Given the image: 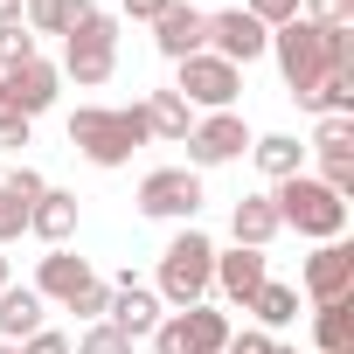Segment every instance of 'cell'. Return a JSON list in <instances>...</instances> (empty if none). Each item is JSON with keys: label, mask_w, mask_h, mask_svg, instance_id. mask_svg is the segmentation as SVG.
<instances>
[{"label": "cell", "mask_w": 354, "mask_h": 354, "mask_svg": "<svg viewBox=\"0 0 354 354\" xmlns=\"http://www.w3.org/2000/svg\"><path fill=\"white\" fill-rule=\"evenodd\" d=\"M70 354H132V340H125V333H111L104 319H91V326L77 333V347H70Z\"/></svg>", "instance_id": "obj_29"}, {"label": "cell", "mask_w": 354, "mask_h": 354, "mask_svg": "<svg viewBox=\"0 0 354 354\" xmlns=\"http://www.w3.org/2000/svg\"><path fill=\"white\" fill-rule=\"evenodd\" d=\"M153 49H160L167 63L202 56V49H209V15H202V8H188V0H174V8L153 21Z\"/></svg>", "instance_id": "obj_11"}, {"label": "cell", "mask_w": 354, "mask_h": 354, "mask_svg": "<svg viewBox=\"0 0 354 354\" xmlns=\"http://www.w3.org/2000/svg\"><path fill=\"white\" fill-rule=\"evenodd\" d=\"M21 146H28V118L0 111V153H21Z\"/></svg>", "instance_id": "obj_36"}, {"label": "cell", "mask_w": 354, "mask_h": 354, "mask_svg": "<svg viewBox=\"0 0 354 354\" xmlns=\"http://www.w3.org/2000/svg\"><path fill=\"white\" fill-rule=\"evenodd\" d=\"M139 118H146V139H167V146H181L195 132V111L174 97V91H146L139 97Z\"/></svg>", "instance_id": "obj_15"}, {"label": "cell", "mask_w": 354, "mask_h": 354, "mask_svg": "<svg viewBox=\"0 0 354 354\" xmlns=\"http://www.w3.org/2000/svg\"><path fill=\"white\" fill-rule=\"evenodd\" d=\"M278 354H292V347H278Z\"/></svg>", "instance_id": "obj_42"}, {"label": "cell", "mask_w": 354, "mask_h": 354, "mask_svg": "<svg viewBox=\"0 0 354 354\" xmlns=\"http://www.w3.org/2000/svg\"><path fill=\"white\" fill-rule=\"evenodd\" d=\"M21 8H28V0H0V28H15V21H21Z\"/></svg>", "instance_id": "obj_39"}, {"label": "cell", "mask_w": 354, "mask_h": 354, "mask_svg": "<svg viewBox=\"0 0 354 354\" xmlns=\"http://www.w3.org/2000/svg\"><path fill=\"white\" fill-rule=\"evenodd\" d=\"M0 188H8V195H15V202H28V209H35V202H42V188H49V181H42V174H35V167H15V174H8V181H0Z\"/></svg>", "instance_id": "obj_33"}, {"label": "cell", "mask_w": 354, "mask_h": 354, "mask_svg": "<svg viewBox=\"0 0 354 354\" xmlns=\"http://www.w3.org/2000/svg\"><path fill=\"white\" fill-rule=\"evenodd\" d=\"M236 91H243V70L223 63V56H209V49L188 56V63H174V97H181L188 111H230Z\"/></svg>", "instance_id": "obj_5"}, {"label": "cell", "mask_w": 354, "mask_h": 354, "mask_svg": "<svg viewBox=\"0 0 354 354\" xmlns=\"http://www.w3.org/2000/svg\"><path fill=\"white\" fill-rule=\"evenodd\" d=\"M223 354H278V333H264V326H243V333H230V347Z\"/></svg>", "instance_id": "obj_34"}, {"label": "cell", "mask_w": 354, "mask_h": 354, "mask_svg": "<svg viewBox=\"0 0 354 354\" xmlns=\"http://www.w3.org/2000/svg\"><path fill=\"white\" fill-rule=\"evenodd\" d=\"M250 160H257V174L278 188V181H292V174H306V146L292 139V132H264V139H250Z\"/></svg>", "instance_id": "obj_16"}, {"label": "cell", "mask_w": 354, "mask_h": 354, "mask_svg": "<svg viewBox=\"0 0 354 354\" xmlns=\"http://www.w3.org/2000/svg\"><path fill=\"white\" fill-rule=\"evenodd\" d=\"M139 216H153V223H195L202 216V174L195 167H153L139 181Z\"/></svg>", "instance_id": "obj_6"}, {"label": "cell", "mask_w": 354, "mask_h": 354, "mask_svg": "<svg viewBox=\"0 0 354 354\" xmlns=\"http://www.w3.org/2000/svg\"><path fill=\"white\" fill-rule=\"evenodd\" d=\"M181 146H188V167H195V174H202V167H230V160L250 153V125H243L236 111H209V118H195V132H188Z\"/></svg>", "instance_id": "obj_7"}, {"label": "cell", "mask_w": 354, "mask_h": 354, "mask_svg": "<svg viewBox=\"0 0 354 354\" xmlns=\"http://www.w3.org/2000/svg\"><path fill=\"white\" fill-rule=\"evenodd\" d=\"M167 313H160V292L153 285H139L132 271L111 285V306H104V326L111 333H125V340H153V326H160Z\"/></svg>", "instance_id": "obj_10"}, {"label": "cell", "mask_w": 354, "mask_h": 354, "mask_svg": "<svg viewBox=\"0 0 354 354\" xmlns=\"http://www.w3.org/2000/svg\"><path fill=\"white\" fill-rule=\"evenodd\" d=\"M0 354H21V347H15V340H0Z\"/></svg>", "instance_id": "obj_41"}, {"label": "cell", "mask_w": 354, "mask_h": 354, "mask_svg": "<svg viewBox=\"0 0 354 354\" xmlns=\"http://www.w3.org/2000/svg\"><path fill=\"white\" fill-rule=\"evenodd\" d=\"M28 236H42L49 250L77 236V195L70 188H42V202L28 209Z\"/></svg>", "instance_id": "obj_14"}, {"label": "cell", "mask_w": 354, "mask_h": 354, "mask_svg": "<svg viewBox=\"0 0 354 354\" xmlns=\"http://www.w3.org/2000/svg\"><path fill=\"white\" fill-rule=\"evenodd\" d=\"M63 42H111V49H118V15H104V8H91V15H84V21H77V28L63 35Z\"/></svg>", "instance_id": "obj_31"}, {"label": "cell", "mask_w": 354, "mask_h": 354, "mask_svg": "<svg viewBox=\"0 0 354 354\" xmlns=\"http://www.w3.org/2000/svg\"><path fill=\"white\" fill-rule=\"evenodd\" d=\"M299 104L313 118H354V70H326L313 91H299Z\"/></svg>", "instance_id": "obj_22"}, {"label": "cell", "mask_w": 354, "mask_h": 354, "mask_svg": "<svg viewBox=\"0 0 354 354\" xmlns=\"http://www.w3.org/2000/svg\"><path fill=\"white\" fill-rule=\"evenodd\" d=\"M264 278H271V257L236 243V250H216V285H209V292H223L230 306H243V299H250Z\"/></svg>", "instance_id": "obj_13"}, {"label": "cell", "mask_w": 354, "mask_h": 354, "mask_svg": "<svg viewBox=\"0 0 354 354\" xmlns=\"http://www.w3.org/2000/svg\"><path fill=\"white\" fill-rule=\"evenodd\" d=\"M299 285H306V299H313V306L347 299V292H354V250H347V243H319V250L306 257Z\"/></svg>", "instance_id": "obj_12"}, {"label": "cell", "mask_w": 354, "mask_h": 354, "mask_svg": "<svg viewBox=\"0 0 354 354\" xmlns=\"http://www.w3.org/2000/svg\"><path fill=\"white\" fill-rule=\"evenodd\" d=\"M84 278H91V264H84L70 243H56V250L42 257V271H35V299H70Z\"/></svg>", "instance_id": "obj_19"}, {"label": "cell", "mask_w": 354, "mask_h": 354, "mask_svg": "<svg viewBox=\"0 0 354 354\" xmlns=\"http://www.w3.org/2000/svg\"><path fill=\"white\" fill-rule=\"evenodd\" d=\"M28 333H42V299H35V285H8L0 292V340H28Z\"/></svg>", "instance_id": "obj_21"}, {"label": "cell", "mask_w": 354, "mask_h": 354, "mask_svg": "<svg viewBox=\"0 0 354 354\" xmlns=\"http://www.w3.org/2000/svg\"><path fill=\"white\" fill-rule=\"evenodd\" d=\"M35 56H42V42L28 35V21L0 28V77H8V70H21V63H35Z\"/></svg>", "instance_id": "obj_27"}, {"label": "cell", "mask_w": 354, "mask_h": 354, "mask_svg": "<svg viewBox=\"0 0 354 354\" xmlns=\"http://www.w3.org/2000/svg\"><path fill=\"white\" fill-rule=\"evenodd\" d=\"M56 84H63V70H56L49 56H35V63H21V70L0 77V111H15V118L35 125V118L56 104Z\"/></svg>", "instance_id": "obj_8"}, {"label": "cell", "mask_w": 354, "mask_h": 354, "mask_svg": "<svg viewBox=\"0 0 354 354\" xmlns=\"http://www.w3.org/2000/svg\"><path fill=\"white\" fill-rule=\"evenodd\" d=\"M271 209H278L285 230H299V236H313V243H340V230H347V202H340L333 188H319L313 174L278 181V188H271Z\"/></svg>", "instance_id": "obj_4"}, {"label": "cell", "mask_w": 354, "mask_h": 354, "mask_svg": "<svg viewBox=\"0 0 354 354\" xmlns=\"http://www.w3.org/2000/svg\"><path fill=\"white\" fill-rule=\"evenodd\" d=\"M84 15H91V0H28V8H21V21H28L35 42H42V35H70Z\"/></svg>", "instance_id": "obj_23"}, {"label": "cell", "mask_w": 354, "mask_h": 354, "mask_svg": "<svg viewBox=\"0 0 354 354\" xmlns=\"http://www.w3.org/2000/svg\"><path fill=\"white\" fill-rule=\"evenodd\" d=\"M174 0H125V21H160Z\"/></svg>", "instance_id": "obj_38"}, {"label": "cell", "mask_w": 354, "mask_h": 354, "mask_svg": "<svg viewBox=\"0 0 354 354\" xmlns=\"http://www.w3.org/2000/svg\"><path fill=\"white\" fill-rule=\"evenodd\" d=\"M271 56H278L285 91L299 97V91H313L326 70H354V28H313V21L299 15V21L271 28Z\"/></svg>", "instance_id": "obj_1"}, {"label": "cell", "mask_w": 354, "mask_h": 354, "mask_svg": "<svg viewBox=\"0 0 354 354\" xmlns=\"http://www.w3.org/2000/svg\"><path fill=\"white\" fill-rule=\"evenodd\" d=\"M313 340H319V354H347L354 347V299H326L313 313Z\"/></svg>", "instance_id": "obj_24"}, {"label": "cell", "mask_w": 354, "mask_h": 354, "mask_svg": "<svg viewBox=\"0 0 354 354\" xmlns=\"http://www.w3.org/2000/svg\"><path fill=\"white\" fill-rule=\"evenodd\" d=\"M8 285H15V278H8V257H0V292H8Z\"/></svg>", "instance_id": "obj_40"}, {"label": "cell", "mask_w": 354, "mask_h": 354, "mask_svg": "<svg viewBox=\"0 0 354 354\" xmlns=\"http://www.w3.org/2000/svg\"><path fill=\"white\" fill-rule=\"evenodd\" d=\"M299 15L313 28H354V0H299Z\"/></svg>", "instance_id": "obj_30"}, {"label": "cell", "mask_w": 354, "mask_h": 354, "mask_svg": "<svg viewBox=\"0 0 354 354\" xmlns=\"http://www.w3.org/2000/svg\"><path fill=\"white\" fill-rule=\"evenodd\" d=\"M243 15L264 28H285V21H299V0H243Z\"/></svg>", "instance_id": "obj_32"}, {"label": "cell", "mask_w": 354, "mask_h": 354, "mask_svg": "<svg viewBox=\"0 0 354 354\" xmlns=\"http://www.w3.org/2000/svg\"><path fill=\"white\" fill-rule=\"evenodd\" d=\"M111 70H118V49L111 42H63V77H77V91L111 84Z\"/></svg>", "instance_id": "obj_17"}, {"label": "cell", "mask_w": 354, "mask_h": 354, "mask_svg": "<svg viewBox=\"0 0 354 354\" xmlns=\"http://www.w3.org/2000/svg\"><path fill=\"white\" fill-rule=\"evenodd\" d=\"M21 354H70V333H49V326H42V333L21 340Z\"/></svg>", "instance_id": "obj_37"}, {"label": "cell", "mask_w": 354, "mask_h": 354, "mask_svg": "<svg viewBox=\"0 0 354 354\" xmlns=\"http://www.w3.org/2000/svg\"><path fill=\"white\" fill-rule=\"evenodd\" d=\"M181 333H188V354H223V347H230V313L188 306V313H181Z\"/></svg>", "instance_id": "obj_25"}, {"label": "cell", "mask_w": 354, "mask_h": 354, "mask_svg": "<svg viewBox=\"0 0 354 354\" xmlns=\"http://www.w3.org/2000/svg\"><path fill=\"white\" fill-rule=\"evenodd\" d=\"M209 285H216V243L188 223L174 230V243L160 250V306H209Z\"/></svg>", "instance_id": "obj_3"}, {"label": "cell", "mask_w": 354, "mask_h": 354, "mask_svg": "<svg viewBox=\"0 0 354 354\" xmlns=\"http://www.w3.org/2000/svg\"><path fill=\"white\" fill-rule=\"evenodd\" d=\"M243 313H250V326L278 333V326H292V319H299V292H292V285H278V278H264V285L243 299Z\"/></svg>", "instance_id": "obj_20"}, {"label": "cell", "mask_w": 354, "mask_h": 354, "mask_svg": "<svg viewBox=\"0 0 354 354\" xmlns=\"http://www.w3.org/2000/svg\"><path fill=\"white\" fill-rule=\"evenodd\" d=\"M209 56H223V63H257V56H271V28L264 21H250L243 8H223V15H209Z\"/></svg>", "instance_id": "obj_9"}, {"label": "cell", "mask_w": 354, "mask_h": 354, "mask_svg": "<svg viewBox=\"0 0 354 354\" xmlns=\"http://www.w3.org/2000/svg\"><path fill=\"white\" fill-rule=\"evenodd\" d=\"M63 306H70V313H77V319L91 326V319H104V306H111V285H104V278L91 271V278H84V285H77V292H70Z\"/></svg>", "instance_id": "obj_28"}, {"label": "cell", "mask_w": 354, "mask_h": 354, "mask_svg": "<svg viewBox=\"0 0 354 354\" xmlns=\"http://www.w3.org/2000/svg\"><path fill=\"white\" fill-rule=\"evenodd\" d=\"M70 146L91 167H125L146 146V118H139V104H77L70 111Z\"/></svg>", "instance_id": "obj_2"}, {"label": "cell", "mask_w": 354, "mask_h": 354, "mask_svg": "<svg viewBox=\"0 0 354 354\" xmlns=\"http://www.w3.org/2000/svg\"><path fill=\"white\" fill-rule=\"evenodd\" d=\"M230 230H236V243H243V250H271V236H278L285 223H278L271 195H243V202H236V216H230Z\"/></svg>", "instance_id": "obj_18"}, {"label": "cell", "mask_w": 354, "mask_h": 354, "mask_svg": "<svg viewBox=\"0 0 354 354\" xmlns=\"http://www.w3.org/2000/svg\"><path fill=\"white\" fill-rule=\"evenodd\" d=\"M313 153L319 160H354V118H319L313 125Z\"/></svg>", "instance_id": "obj_26"}, {"label": "cell", "mask_w": 354, "mask_h": 354, "mask_svg": "<svg viewBox=\"0 0 354 354\" xmlns=\"http://www.w3.org/2000/svg\"><path fill=\"white\" fill-rule=\"evenodd\" d=\"M21 230H28V202H15L8 188H0V243H15Z\"/></svg>", "instance_id": "obj_35"}]
</instances>
